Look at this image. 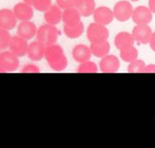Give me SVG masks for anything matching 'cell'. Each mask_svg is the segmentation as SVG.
I'll use <instances>...</instances> for the list:
<instances>
[]
</instances>
